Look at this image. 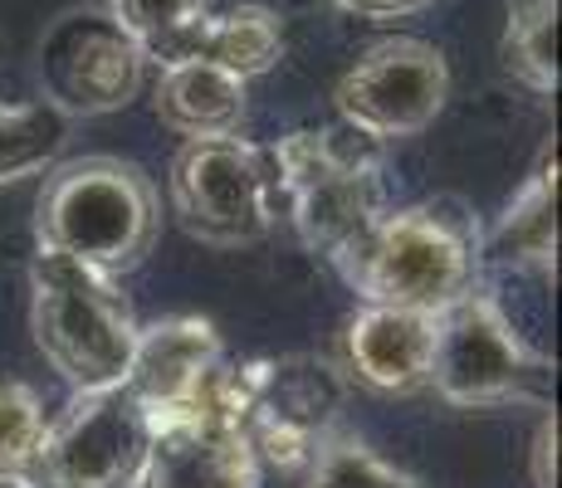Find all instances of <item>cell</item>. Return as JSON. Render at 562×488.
Returning a JSON list of instances; mask_svg holds the SVG:
<instances>
[{"label":"cell","mask_w":562,"mask_h":488,"mask_svg":"<svg viewBox=\"0 0 562 488\" xmlns=\"http://www.w3.org/2000/svg\"><path fill=\"white\" fill-rule=\"evenodd\" d=\"M480 220L456 195L416 201L402 211L386 205L333 254V264L362 303L436 318L470 288H480Z\"/></svg>","instance_id":"6da1fadb"},{"label":"cell","mask_w":562,"mask_h":488,"mask_svg":"<svg viewBox=\"0 0 562 488\" xmlns=\"http://www.w3.org/2000/svg\"><path fill=\"white\" fill-rule=\"evenodd\" d=\"M161 201L137 161L74 157L54 161L35 195V240L93 274L123 279L157 245Z\"/></svg>","instance_id":"7a4b0ae2"},{"label":"cell","mask_w":562,"mask_h":488,"mask_svg":"<svg viewBox=\"0 0 562 488\" xmlns=\"http://www.w3.org/2000/svg\"><path fill=\"white\" fill-rule=\"evenodd\" d=\"M269 161H274L279 215H289L299 240L328 259L386 211L382 143L342 123L279 137L269 147Z\"/></svg>","instance_id":"3957f363"},{"label":"cell","mask_w":562,"mask_h":488,"mask_svg":"<svg viewBox=\"0 0 562 488\" xmlns=\"http://www.w3.org/2000/svg\"><path fill=\"white\" fill-rule=\"evenodd\" d=\"M30 332L45 362L74 390H103L127 382L137 318L117 279L93 274L64 254L35 249L30 264Z\"/></svg>","instance_id":"277c9868"},{"label":"cell","mask_w":562,"mask_h":488,"mask_svg":"<svg viewBox=\"0 0 562 488\" xmlns=\"http://www.w3.org/2000/svg\"><path fill=\"white\" fill-rule=\"evenodd\" d=\"M548 362L509 322L499 298L470 288L446 313H436V352H430V390L446 406L494 410L518 400H543Z\"/></svg>","instance_id":"5b68a950"},{"label":"cell","mask_w":562,"mask_h":488,"mask_svg":"<svg viewBox=\"0 0 562 488\" xmlns=\"http://www.w3.org/2000/svg\"><path fill=\"white\" fill-rule=\"evenodd\" d=\"M240 382V435L259 469L304 474L313 450L338 430L348 382L323 356H255L235 362Z\"/></svg>","instance_id":"8992f818"},{"label":"cell","mask_w":562,"mask_h":488,"mask_svg":"<svg viewBox=\"0 0 562 488\" xmlns=\"http://www.w3.org/2000/svg\"><path fill=\"white\" fill-rule=\"evenodd\" d=\"M171 215L201 245H255L279 220L269 147L235 137H196L171 161Z\"/></svg>","instance_id":"52a82bcc"},{"label":"cell","mask_w":562,"mask_h":488,"mask_svg":"<svg viewBox=\"0 0 562 488\" xmlns=\"http://www.w3.org/2000/svg\"><path fill=\"white\" fill-rule=\"evenodd\" d=\"M153 420L127 386L74 390L69 406L45 420L20 479L30 488H133Z\"/></svg>","instance_id":"ba28073f"},{"label":"cell","mask_w":562,"mask_h":488,"mask_svg":"<svg viewBox=\"0 0 562 488\" xmlns=\"http://www.w3.org/2000/svg\"><path fill=\"white\" fill-rule=\"evenodd\" d=\"M446 98H450L446 54L426 45V39L392 35L376 39L372 49H362L342 69L338 89H333V107H338L342 127L386 147L426 133L440 117Z\"/></svg>","instance_id":"9c48e42d"},{"label":"cell","mask_w":562,"mask_h":488,"mask_svg":"<svg viewBox=\"0 0 562 488\" xmlns=\"http://www.w3.org/2000/svg\"><path fill=\"white\" fill-rule=\"evenodd\" d=\"M40 83L45 103L64 117H103L143 93L147 54L108 10H69L40 39Z\"/></svg>","instance_id":"30bf717a"},{"label":"cell","mask_w":562,"mask_h":488,"mask_svg":"<svg viewBox=\"0 0 562 488\" xmlns=\"http://www.w3.org/2000/svg\"><path fill=\"white\" fill-rule=\"evenodd\" d=\"M133 488H259V459L201 386L187 410L153 420Z\"/></svg>","instance_id":"8fae6325"},{"label":"cell","mask_w":562,"mask_h":488,"mask_svg":"<svg viewBox=\"0 0 562 488\" xmlns=\"http://www.w3.org/2000/svg\"><path fill=\"white\" fill-rule=\"evenodd\" d=\"M436 318L411 308L362 303L342 322V376L376 396H416L430 386Z\"/></svg>","instance_id":"7c38bea8"},{"label":"cell","mask_w":562,"mask_h":488,"mask_svg":"<svg viewBox=\"0 0 562 488\" xmlns=\"http://www.w3.org/2000/svg\"><path fill=\"white\" fill-rule=\"evenodd\" d=\"M221 362H225L221 332L205 318H191V313L157 318L147 328H137L123 386L143 400L147 420H157V416H171V410H187Z\"/></svg>","instance_id":"4fadbf2b"},{"label":"cell","mask_w":562,"mask_h":488,"mask_svg":"<svg viewBox=\"0 0 562 488\" xmlns=\"http://www.w3.org/2000/svg\"><path fill=\"white\" fill-rule=\"evenodd\" d=\"M484 264L499 269H533L553 274L558 269V151L548 147L518 195L499 211L490 235H480Z\"/></svg>","instance_id":"5bb4252c"},{"label":"cell","mask_w":562,"mask_h":488,"mask_svg":"<svg viewBox=\"0 0 562 488\" xmlns=\"http://www.w3.org/2000/svg\"><path fill=\"white\" fill-rule=\"evenodd\" d=\"M153 107L161 127L181 133L187 143H196V137H235L245 123V79L201 59L161 64Z\"/></svg>","instance_id":"9a60e30c"},{"label":"cell","mask_w":562,"mask_h":488,"mask_svg":"<svg viewBox=\"0 0 562 488\" xmlns=\"http://www.w3.org/2000/svg\"><path fill=\"white\" fill-rule=\"evenodd\" d=\"M284 54V30L269 5H231V10H205L177 59H201L215 69L235 73V79H259L269 73ZM171 59V64H177Z\"/></svg>","instance_id":"2e32d148"},{"label":"cell","mask_w":562,"mask_h":488,"mask_svg":"<svg viewBox=\"0 0 562 488\" xmlns=\"http://www.w3.org/2000/svg\"><path fill=\"white\" fill-rule=\"evenodd\" d=\"M64 143H69V117L45 98L0 103V186L49 171Z\"/></svg>","instance_id":"e0dca14e"},{"label":"cell","mask_w":562,"mask_h":488,"mask_svg":"<svg viewBox=\"0 0 562 488\" xmlns=\"http://www.w3.org/2000/svg\"><path fill=\"white\" fill-rule=\"evenodd\" d=\"M504 69L528 93H558V0H504Z\"/></svg>","instance_id":"ac0fdd59"},{"label":"cell","mask_w":562,"mask_h":488,"mask_svg":"<svg viewBox=\"0 0 562 488\" xmlns=\"http://www.w3.org/2000/svg\"><path fill=\"white\" fill-rule=\"evenodd\" d=\"M304 488H420V479H411L406 469L382 459L367 440L338 425L313 450V459L304 469Z\"/></svg>","instance_id":"d6986e66"},{"label":"cell","mask_w":562,"mask_h":488,"mask_svg":"<svg viewBox=\"0 0 562 488\" xmlns=\"http://www.w3.org/2000/svg\"><path fill=\"white\" fill-rule=\"evenodd\" d=\"M211 0H108V15L137 39V49L157 64H171Z\"/></svg>","instance_id":"ffe728a7"},{"label":"cell","mask_w":562,"mask_h":488,"mask_svg":"<svg viewBox=\"0 0 562 488\" xmlns=\"http://www.w3.org/2000/svg\"><path fill=\"white\" fill-rule=\"evenodd\" d=\"M40 435H45V406L25 382H0V479H20Z\"/></svg>","instance_id":"44dd1931"},{"label":"cell","mask_w":562,"mask_h":488,"mask_svg":"<svg viewBox=\"0 0 562 488\" xmlns=\"http://www.w3.org/2000/svg\"><path fill=\"white\" fill-rule=\"evenodd\" d=\"M528 479L533 488H558V416H543L528 444Z\"/></svg>","instance_id":"7402d4cb"},{"label":"cell","mask_w":562,"mask_h":488,"mask_svg":"<svg viewBox=\"0 0 562 488\" xmlns=\"http://www.w3.org/2000/svg\"><path fill=\"white\" fill-rule=\"evenodd\" d=\"M333 5L367 20H396V15H416V10L436 5V0H333Z\"/></svg>","instance_id":"603a6c76"},{"label":"cell","mask_w":562,"mask_h":488,"mask_svg":"<svg viewBox=\"0 0 562 488\" xmlns=\"http://www.w3.org/2000/svg\"><path fill=\"white\" fill-rule=\"evenodd\" d=\"M0 488H30L25 479H0Z\"/></svg>","instance_id":"cb8c5ba5"}]
</instances>
